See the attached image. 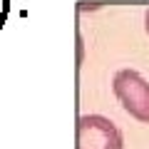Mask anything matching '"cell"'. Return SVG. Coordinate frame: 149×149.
Returning a JSON list of instances; mask_svg holds the SVG:
<instances>
[{
	"label": "cell",
	"instance_id": "obj_1",
	"mask_svg": "<svg viewBox=\"0 0 149 149\" xmlns=\"http://www.w3.org/2000/svg\"><path fill=\"white\" fill-rule=\"evenodd\" d=\"M112 90L134 119L149 124V82L142 74L134 70H119L112 80Z\"/></svg>",
	"mask_w": 149,
	"mask_h": 149
},
{
	"label": "cell",
	"instance_id": "obj_2",
	"mask_svg": "<svg viewBox=\"0 0 149 149\" xmlns=\"http://www.w3.org/2000/svg\"><path fill=\"white\" fill-rule=\"evenodd\" d=\"M77 149H122V132L102 114L77 119Z\"/></svg>",
	"mask_w": 149,
	"mask_h": 149
},
{
	"label": "cell",
	"instance_id": "obj_3",
	"mask_svg": "<svg viewBox=\"0 0 149 149\" xmlns=\"http://www.w3.org/2000/svg\"><path fill=\"white\" fill-rule=\"evenodd\" d=\"M144 25H147V32H149V10H147V17H144Z\"/></svg>",
	"mask_w": 149,
	"mask_h": 149
}]
</instances>
